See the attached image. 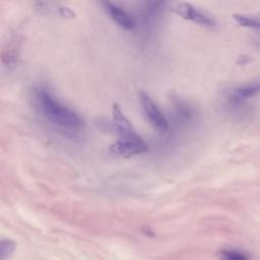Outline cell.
Segmentation results:
<instances>
[{"label":"cell","mask_w":260,"mask_h":260,"mask_svg":"<svg viewBox=\"0 0 260 260\" xmlns=\"http://www.w3.org/2000/svg\"><path fill=\"white\" fill-rule=\"evenodd\" d=\"M173 9L182 18L186 20H190L197 24H200L203 26H213L215 24L214 20L210 16H208L201 10L197 9L190 3H186V2L177 3Z\"/></svg>","instance_id":"4"},{"label":"cell","mask_w":260,"mask_h":260,"mask_svg":"<svg viewBox=\"0 0 260 260\" xmlns=\"http://www.w3.org/2000/svg\"><path fill=\"white\" fill-rule=\"evenodd\" d=\"M258 93H260V81H252L234 88L229 95V100L233 104H240Z\"/></svg>","instance_id":"7"},{"label":"cell","mask_w":260,"mask_h":260,"mask_svg":"<svg viewBox=\"0 0 260 260\" xmlns=\"http://www.w3.org/2000/svg\"><path fill=\"white\" fill-rule=\"evenodd\" d=\"M234 18L242 26L260 30V20L259 19H255L253 17L247 16V15H242V14H234Z\"/></svg>","instance_id":"9"},{"label":"cell","mask_w":260,"mask_h":260,"mask_svg":"<svg viewBox=\"0 0 260 260\" xmlns=\"http://www.w3.org/2000/svg\"><path fill=\"white\" fill-rule=\"evenodd\" d=\"M15 243L9 239H3L0 243V259L5 260L9 258L15 250Z\"/></svg>","instance_id":"10"},{"label":"cell","mask_w":260,"mask_h":260,"mask_svg":"<svg viewBox=\"0 0 260 260\" xmlns=\"http://www.w3.org/2000/svg\"><path fill=\"white\" fill-rule=\"evenodd\" d=\"M58 10H59V14L62 15V16H65V17H74V15H75L74 12L70 8H68V7L60 6L58 8Z\"/></svg>","instance_id":"11"},{"label":"cell","mask_w":260,"mask_h":260,"mask_svg":"<svg viewBox=\"0 0 260 260\" xmlns=\"http://www.w3.org/2000/svg\"><path fill=\"white\" fill-rule=\"evenodd\" d=\"M112 118L114 126L120 136V138L134 137L138 135L132 127L130 121L125 117L118 104H113L112 107Z\"/></svg>","instance_id":"6"},{"label":"cell","mask_w":260,"mask_h":260,"mask_svg":"<svg viewBox=\"0 0 260 260\" xmlns=\"http://www.w3.org/2000/svg\"><path fill=\"white\" fill-rule=\"evenodd\" d=\"M219 260H251V255L238 248L221 249L218 253Z\"/></svg>","instance_id":"8"},{"label":"cell","mask_w":260,"mask_h":260,"mask_svg":"<svg viewBox=\"0 0 260 260\" xmlns=\"http://www.w3.org/2000/svg\"><path fill=\"white\" fill-rule=\"evenodd\" d=\"M34 100L40 114L51 123L70 130L79 129L83 126V120L79 115L61 105L46 88H35Z\"/></svg>","instance_id":"1"},{"label":"cell","mask_w":260,"mask_h":260,"mask_svg":"<svg viewBox=\"0 0 260 260\" xmlns=\"http://www.w3.org/2000/svg\"><path fill=\"white\" fill-rule=\"evenodd\" d=\"M109 150L112 154L118 156L131 157L146 152L148 150V146L139 135H136L134 137L119 138L110 145Z\"/></svg>","instance_id":"2"},{"label":"cell","mask_w":260,"mask_h":260,"mask_svg":"<svg viewBox=\"0 0 260 260\" xmlns=\"http://www.w3.org/2000/svg\"><path fill=\"white\" fill-rule=\"evenodd\" d=\"M140 104L142 106V109L150 121V123L157 128L160 131H168L169 129V123L164 114L160 112V110L157 108V106L154 104V102L150 99V96L145 92H140L139 95Z\"/></svg>","instance_id":"3"},{"label":"cell","mask_w":260,"mask_h":260,"mask_svg":"<svg viewBox=\"0 0 260 260\" xmlns=\"http://www.w3.org/2000/svg\"><path fill=\"white\" fill-rule=\"evenodd\" d=\"M103 6L106 9L110 17L121 27L127 30H132L135 28L136 23L134 19L121 7L112 2H103Z\"/></svg>","instance_id":"5"}]
</instances>
